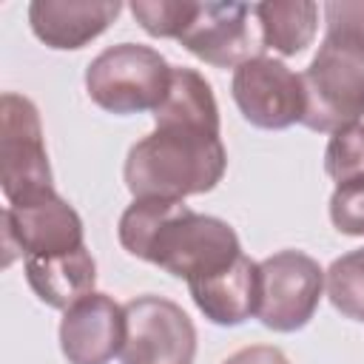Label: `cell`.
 <instances>
[{
	"label": "cell",
	"mask_w": 364,
	"mask_h": 364,
	"mask_svg": "<svg viewBox=\"0 0 364 364\" xmlns=\"http://www.w3.org/2000/svg\"><path fill=\"white\" fill-rule=\"evenodd\" d=\"M122 11L119 0H34L28 26L54 51H77L97 40Z\"/></svg>",
	"instance_id": "obj_12"
},
{
	"label": "cell",
	"mask_w": 364,
	"mask_h": 364,
	"mask_svg": "<svg viewBox=\"0 0 364 364\" xmlns=\"http://www.w3.org/2000/svg\"><path fill=\"white\" fill-rule=\"evenodd\" d=\"M262 43L282 57L301 54L318 31V6L313 0H267L253 6Z\"/></svg>",
	"instance_id": "obj_16"
},
{
	"label": "cell",
	"mask_w": 364,
	"mask_h": 364,
	"mask_svg": "<svg viewBox=\"0 0 364 364\" xmlns=\"http://www.w3.org/2000/svg\"><path fill=\"white\" fill-rule=\"evenodd\" d=\"M119 245L165 273L196 282L242 256L236 230L210 213H196L182 199H134L117 225Z\"/></svg>",
	"instance_id": "obj_1"
},
{
	"label": "cell",
	"mask_w": 364,
	"mask_h": 364,
	"mask_svg": "<svg viewBox=\"0 0 364 364\" xmlns=\"http://www.w3.org/2000/svg\"><path fill=\"white\" fill-rule=\"evenodd\" d=\"M324 270L304 250H279L259 262L256 318L276 333H296L316 316Z\"/></svg>",
	"instance_id": "obj_6"
},
{
	"label": "cell",
	"mask_w": 364,
	"mask_h": 364,
	"mask_svg": "<svg viewBox=\"0 0 364 364\" xmlns=\"http://www.w3.org/2000/svg\"><path fill=\"white\" fill-rule=\"evenodd\" d=\"M3 264H11L14 250L28 256H57L82 247V219L80 213L57 193H43L28 202L9 205L3 210Z\"/></svg>",
	"instance_id": "obj_10"
},
{
	"label": "cell",
	"mask_w": 364,
	"mask_h": 364,
	"mask_svg": "<svg viewBox=\"0 0 364 364\" xmlns=\"http://www.w3.org/2000/svg\"><path fill=\"white\" fill-rule=\"evenodd\" d=\"M191 299L199 307V313L219 327H236L245 324L250 316H256L259 307V262L250 256H239L228 267L188 282Z\"/></svg>",
	"instance_id": "obj_13"
},
{
	"label": "cell",
	"mask_w": 364,
	"mask_h": 364,
	"mask_svg": "<svg viewBox=\"0 0 364 364\" xmlns=\"http://www.w3.org/2000/svg\"><path fill=\"white\" fill-rule=\"evenodd\" d=\"M230 94L239 114L262 131H284L304 119L301 74L276 57H253L233 68Z\"/></svg>",
	"instance_id": "obj_8"
},
{
	"label": "cell",
	"mask_w": 364,
	"mask_h": 364,
	"mask_svg": "<svg viewBox=\"0 0 364 364\" xmlns=\"http://www.w3.org/2000/svg\"><path fill=\"white\" fill-rule=\"evenodd\" d=\"M122 310V364H193L196 327L176 301L148 293L125 301Z\"/></svg>",
	"instance_id": "obj_7"
},
{
	"label": "cell",
	"mask_w": 364,
	"mask_h": 364,
	"mask_svg": "<svg viewBox=\"0 0 364 364\" xmlns=\"http://www.w3.org/2000/svg\"><path fill=\"white\" fill-rule=\"evenodd\" d=\"M324 171L336 185L364 179V122L361 119L330 134L324 148Z\"/></svg>",
	"instance_id": "obj_18"
},
{
	"label": "cell",
	"mask_w": 364,
	"mask_h": 364,
	"mask_svg": "<svg viewBox=\"0 0 364 364\" xmlns=\"http://www.w3.org/2000/svg\"><path fill=\"white\" fill-rule=\"evenodd\" d=\"M0 188L9 205L54 191L40 111L14 91L0 97Z\"/></svg>",
	"instance_id": "obj_5"
},
{
	"label": "cell",
	"mask_w": 364,
	"mask_h": 364,
	"mask_svg": "<svg viewBox=\"0 0 364 364\" xmlns=\"http://www.w3.org/2000/svg\"><path fill=\"white\" fill-rule=\"evenodd\" d=\"M179 43L196 60L216 68H236L253 57H262L264 51L253 6L222 0L196 3L191 23L179 34Z\"/></svg>",
	"instance_id": "obj_9"
},
{
	"label": "cell",
	"mask_w": 364,
	"mask_h": 364,
	"mask_svg": "<svg viewBox=\"0 0 364 364\" xmlns=\"http://www.w3.org/2000/svg\"><path fill=\"white\" fill-rule=\"evenodd\" d=\"M228 168L219 134L202 128H154L131 145L122 179L134 199H188L213 191Z\"/></svg>",
	"instance_id": "obj_3"
},
{
	"label": "cell",
	"mask_w": 364,
	"mask_h": 364,
	"mask_svg": "<svg viewBox=\"0 0 364 364\" xmlns=\"http://www.w3.org/2000/svg\"><path fill=\"white\" fill-rule=\"evenodd\" d=\"M330 222L344 236H364V179L336 185L330 196Z\"/></svg>",
	"instance_id": "obj_20"
},
{
	"label": "cell",
	"mask_w": 364,
	"mask_h": 364,
	"mask_svg": "<svg viewBox=\"0 0 364 364\" xmlns=\"http://www.w3.org/2000/svg\"><path fill=\"white\" fill-rule=\"evenodd\" d=\"M168 60L139 43H117L100 51L85 68V91L91 102L108 114L128 117L156 111L171 85Z\"/></svg>",
	"instance_id": "obj_4"
},
{
	"label": "cell",
	"mask_w": 364,
	"mask_h": 364,
	"mask_svg": "<svg viewBox=\"0 0 364 364\" xmlns=\"http://www.w3.org/2000/svg\"><path fill=\"white\" fill-rule=\"evenodd\" d=\"M131 14L136 17V23L145 28V34L151 37H173L179 40V34L185 31V26L191 23L196 3L193 0H134Z\"/></svg>",
	"instance_id": "obj_19"
},
{
	"label": "cell",
	"mask_w": 364,
	"mask_h": 364,
	"mask_svg": "<svg viewBox=\"0 0 364 364\" xmlns=\"http://www.w3.org/2000/svg\"><path fill=\"white\" fill-rule=\"evenodd\" d=\"M222 364H290V361L273 344H247V347L230 353Z\"/></svg>",
	"instance_id": "obj_21"
},
{
	"label": "cell",
	"mask_w": 364,
	"mask_h": 364,
	"mask_svg": "<svg viewBox=\"0 0 364 364\" xmlns=\"http://www.w3.org/2000/svg\"><path fill=\"white\" fill-rule=\"evenodd\" d=\"M154 122L156 128L179 125V128H202L219 134V105L210 82L193 68L173 65L168 94L156 105Z\"/></svg>",
	"instance_id": "obj_15"
},
{
	"label": "cell",
	"mask_w": 364,
	"mask_h": 364,
	"mask_svg": "<svg viewBox=\"0 0 364 364\" xmlns=\"http://www.w3.org/2000/svg\"><path fill=\"white\" fill-rule=\"evenodd\" d=\"M330 304L353 321H364V247L338 256L324 273Z\"/></svg>",
	"instance_id": "obj_17"
},
{
	"label": "cell",
	"mask_w": 364,
	"mask_h": 364,
	"mask_svg": "<svg viewBox=\"0 0 364 364\" xmlns=\"http://www.w3.org/2000/svg\"><path fill=\"white\" fill-rule=\"evenodd\" d=\"M23 270L34 296L57 310H68L97 284V262L85 245L57 256H28Z\"/></svg>",
	"instance_id": "obj_14"
},
{
	"label": "cell",
	"mask_w": 364,
	"mask_h": 364,
	"mask_svg": "<svg viewBox=\"0 0 364 364\" xmlns=\"http://www.w3.org/2000/svg\"><path fill=\"white\" fill-rule=\"evenodd\" d=\"M324 20V40L301 71V125L333 134L364 117V3H327Z\"/></svg>",
	"instance_id": "obj_2"
},
{
	"label": "cell",
	"mask_w": 364,
	"mask_h": 364,
	"mask_svg": "<svg viewBox=\"0 0 364 364\" xmlns=\"http://www.w3.org/2000/svg\"><path fill=\"white\" fill-rule=\"evenodd\" d=\"M125 341V310L108 293H88L63 313L60 350L68 364H108Z\"/></svg>",
	"instance_id": "obj_11"
}]
</instances>
